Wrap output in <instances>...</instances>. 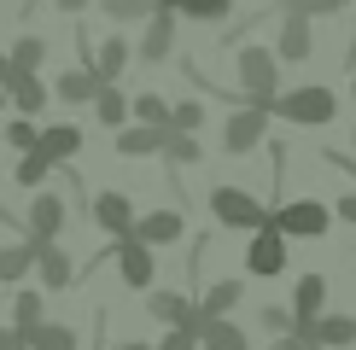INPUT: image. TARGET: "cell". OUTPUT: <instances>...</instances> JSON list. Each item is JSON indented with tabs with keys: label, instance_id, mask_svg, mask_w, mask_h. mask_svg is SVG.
I'll return each instance as SVG.
<instances>
[{
	"label": "cell",
	"instance_id": "obj_15",
	"mask_svg": "<svg viewBox=\"0 0 356 350\" xmlns=\"http://www.w3.org/2000/svg\"><path fill=\"white\" fill-rule=\"evenodd\" d=\"M24 233L58 240V233H65V199H58V193H35V199H29V228Z\"/></svg>",
	"mask_w": 356,
	"mask_h": 350
},
{
	"label": "cell",
	"instance_id": "obj_38",
	"mask_svg": "<svg viewBox=\"0 0 356 350\" xmlns=\"http://www.w3.org/2000/svg\"><path fill=\"white\" fill-rule=\"evenodd\" d=\"M333 210H339V216H345V222L356 228V193H345V199H339V204H333Z\"/></svg>",
	"mask_w": 356,
	"mask_h": 350
},
{
	"label": "cell",
	"instance_id": "obj_36",
	"mask_svg": "<svg viewBox=\"0 0 356 350\" xmlns=\"http://www.w3.org/2000/svg\"><path fill=\"white\" fill-rule=\"evenodd\" d=\"M35 135H41V128L29 123V117H18V123H6V146H18V152H29V146H35Z\"/></svg>",
	"mask_w": 356,
	"mask_h": 350
},
{
	"label": "cell",
	"instance_id": "obj_41",
	"mask_svg": "<svg viewBox=\"0 0 356 350\" xmlns=\"http://www.w3.org/2000/svg\"><path fill=\"white\" fill-rule=\"evenodd\" d=\"M0 350H24V344H18V333H12V327H0Z\"/></svg>",
	"mask_w": 356,
	"mask_h": 350
},
{
	"label": "cell",
	"instance_id": "obj_29",
	"mask_svg": "<svg viewBox=\"0 0 356 350\" xmlns=\"http://www.w3.org/2000/svg\"><path fill=\"white\" fill-rule=\"evenodd\" d=\"M6 58H12V70H35L41 58H47V41H41V35H29V29H24V35L12 41V53H6Z\"/></svg>",
	"mask_w": 356,
	"mask_h": 350
},
{
	"label": "cell",
	"instance_id": "obj_39",
	"mask_svg": "<svg viewBox=\"0 0 356 350\" xmlns=\"http://www.w3.org/2000/svg\"><path fill=\"white\" fill-rule=\"evenodd\" d=\"M269 350H304V339H298V333H280V339H275Z\"/></svg>",
	"mask_w": 356,
	"mask_h": 350
},
{
	"label": "cell",
	"instance_id": "obj_20",
	"mask_svg": "<svg viewBox=\"0 0 356 350\" xmlns=\"http://www.w3.org/2000/svg\"><path fill=\"white\" fill-rule=\"evenodd\" d=\"M321 303H327V281L321 274H298V286H292V321H316Z\"/></svg>",
	"mask_w": 356,
	"mask_h": 350
},
{
	"label": "cell",
	"instance_id": "obj_14",
	"mask_svg": "<svg viewBox=\"0 0 356 350\" xmlns=\"http://www.w3.org/2000/svg\"><path fill=\"white\" fill-rule=\"evenodd\" d=\"M6 99L18 106V117H35V111L53 99V88H47V82H35V70H12V82H6Z\"/></svg>",
	"mask_w": 356,
	"mask_h": 350
},
{
	"label": "cell",
	"instance_id": "obj_18",
	"mask_svg": "<svg viewBox=\"0 0 356 350\" xmlns=\"http://www.w3.org/2000/svg\"><path fill=\"white\" fill-rule=\"evenodd\" d=\"M129 58H135V47H129L123 35H111V41H99V53H94V76H99V82H123V70H129Z\"/></svg>",
	"mask_w": 356,
	"mask_h": 350
},
{
	"label": "cell",
	"instance_id": "obj_7",
	"mask_svg": "<svg viewBox=\"0 0 356 350\" xmlns=\"http://www.w3.org/2000/svg\"><path fill=\"white\" fill-rule=\"evenodd\" d=\"M263 128H269V111H263V106H240V111L228 117V128H222V152H234V158L257 152Z\"/></svg>",
	"mask_w": 356,
	"mask_h": 350
},
{
	"label": "cell",
	"instance_id": "obj_8",
	"mask_svg": "<svg viewBox=\"0 0 356 350\" xmlns=\"http://www.w3.org/2000/svg\"><path fill=\"white\" fill-rule=\"evenodd\" d=\"M129 233H135L140 245H175L187 233V222H181V210H152V216H135V222H129Z\"/></svg>",
	"mask_w": 356,
	"mask_h": 350
},
{
	"label": "cell",
	"instance_id": "obj_16",
	"mask_svg": "<svg viewBox=\"0 0 356 350\" xmlns=\"http://www.w3.org/2000/svg\"><path fill=\"white\" fill-rule=\"evenodd\" d=\"M94 222L111 233H129V222H135V204H129V193H94Z\"/></svg>",
	"mask_w": 356,
	"mask_h": 350
},
{
	"label": "cell",
	"instance_id": "obj_24",
	"mask_svg": "<svg viewBox=\"0 0 356 350\" xmlns=\"http://www.w3.org/2000/svg\"><path fill=\"white\" fill-rule=\"evenodd\" d=\"M88 106H94V111H99V123H111V128H123V123H129V99H123V88H117V82H99Z\"/></svg>",
	"mask_w": 356,
	"mask_h": 350
},
{
	"label": "cell",
	"instance_id": "obj_27",
	"mask_svg": "<svg viewBox=\"0 0 356 350\" xmlns=\"http://www.w3.org/2000/svg\"><path fill=\"white\" fill-rule=\"evenodd\" d=\"M175 12L193 18V24H222L234 12V0H175Z\"/></svg>",
	"mask_w": 356,
	"mask_h": 350
},
{
	"label": "cell",
	"instance_id": "obj_1",
	"mask_svg": "<svg viewBox=\"0 0 356 350\" xmlns=\"http://www.w3.org/2000/svg\"><path fill=\"white\" fill-rule=\"evenodd\" d=\"M269 117H286V123H304V128H321V123H333L339 117V99H333V88H292V94H275L269 99Z\"/></svg>",
	"mask_w": 356,
	"mask_h": 350
},
{
	"label": "cell",
	"instance_id": "obj_34",
	"mask_svg": "<svg viewBox=\"0 0 356 350\" xmlns=\"http://www.w3.org/2000/svg\"><path fill=\"white\" fill-rule=\"evenodd\" d=\"M158 350H199V321H181V327H170Z\"/></svg>",
	"mask_w": 356,
	"mask_h": 350
},
{
	"label": "cell",
	"instance_id": "obj_26",
	"mask_svg": "<svg viewBox=\"0 0 356 350\" xmlns=\"http://www.w3.org/2000/svg\"><path fill=\"white\" fill-rule=\"evenodd\" d=\"M234 303H240V281H216V286H204V303H199V321H211V315H228Z\"/></svg>",
	"mask_w": 356,
	"mask_h": 350
},
{
	"label": "cell",
	"instance_id": "obj_33",
	"mask_svg": "<svg viewBox=\"0 0 356 350\" xmlns=\"http://www.w3.org/2000/svg\"><path fill=\"white\" fill-rule=\"evenodd\" d=\"M286 12H304V18H333V12H345L350 0H280Z\"/></svg>",
	"mask_w": 356,
	"mask_h": 350
},
{
	"label": "cell",
	"instance_id": "obj_35",
	"mask_svg": "<svg viewBox=\"0 0 356 350\" xmlns=\"http://www.w3.org/2000/svg\"><path fill=\"white\" fill-rule=\"evenodd\" d=\"M12 315H18V327H35V321H41V292H18Z\"/></svg>",
	"mask_w": 356,
	"mask_h": 350
},
{
	"label": "cell",
	"instance_id": "obj_12",
	"mask_svg": "<svg viewBox=\"0 0 356 350\" xmlns=\"http://www.w3.org/2000/svg\"><path fill=\"white\" fill-rule=\"evenodd\" d=\"M175 53V12H152L146 18V35H140V58L146 65H164Z\"/></svg>",
	"mask_w": 356,
	"mask_h": 350
},
{
	"label": "cell",
	"instance_id": "obj_4",
	"mask_svg": "<svg viewBox=\"0 0 356 350\" xmlns=\"http://www.w3.org/2000/svg\"><path fill=\"white\" fill-rule=\"evenodd\" d=\"M269 222L286 233V240H321V233L333 228V210L316 204V199H292V204H280V210H269Z\"/></svg>",
	"mask_w": 356,
	"mask_h": 350
},
{
	"label": "cell",
	"instance_id": "obj_25",
	"mask_svg": "<svg viewBox=\"0 0 356 350\" xmlns=\"http://www.w3.org/2000/svg\"><path fill=\"white\" fill-rule=\"evenodd\" d=\"M158 152H164L170 164H199L204 146H199V135H187V128H164V146H158Z\"/></svg>",
	"mask_w": 356,
	"mask_h": 350
},
{
	"label": "cell",
	"instance_id": "obj_10",
	"mask_svg": "<svg viewBox=\"0 0 356 350\" xmlns=\"http://www.w3.org/2000/svg\"><path fill=\"white\" fill-rule=\"evenodd\" d=\"M35 152L47 158L53 169L70 164V158L82 152V128H76V123H53V128H41V135H35Z\"/></svg>",
	"mask_w": 356,
	"mask_h": 350
},
{
	"label": "cell",
	"instance_id": "obj_45",
	"mask_svg": "<svg viewBox=\"0 0 356 350\" xmlns=\"http://www.w3.org/2000/svg\"><path fill=\"white\" fill-rule=\"evenodd\" d=\"M350 94H356V70H350Z\"/></svg>",
	"mask_w": 356,
	"mask_h": 350
},
{
	"label": "cell",
	"instance_id": "obj_5",
	"mask_svg": "<svg viewBox=\"0 0 356 350\" xmlns=\"http://www.w3.org/2000/svg\"><path fill=\"white\" fill-rule=\"evenodd\" d=\"M245 269H251V274H263V281L286 269V233H280V228L269 222V216H263V222L251 228V245H245Z\"/></svg>",
	"mask_w": 356,
	"mask_h": 350
},
{
	"label": "cell",
	"instance_id": "obj_13",
	"mask_svg": "<svg viewBox=\"0 0 356 350\" xmlns=\"http://www.w3.org/2000/svg\"><path fill=\"white\" fill-rule=\"evenodd\" d=\"M309 53H316L309 18H304V12H286V24H280V47H275V58H286V65H304Z\"/></svg>",
	"mask_w": 356,
	"mask_h": 350
},
{
	"label": "cell",
	"instance_id": "obj_11",
	"mask_svg": "<svg viewBox=\"0 0 356 350\" xmlns=\"http://www.w3.org/2000/svg\"><path fill=\"white\" fill-rule=\"evenodd\" d=\"M24 350H76V327L70 321H35V327H12Z\"/></svg>",
	"mask_w": 356,
	"mask_h": 350
},
{
	"label": "cell",
	"instance_id": "obj_17",
	"mask_svg": "<svg viewBox=\"0 0 356 350\" xmlns=\"http://www.w3.org/2000/svg\"><path fill=\"white\" fill-rule=\"evenodd\" d=\"M199 350H251V339L228 315H211V321H199Z\"/></svg>",
	"mask_w": 356,
	"mask_h": 350
},
{
	"label": "cell",
	"instance_id": "obj_28",
	"mask_svg": "<svg viewBox=\"0 0 356 350\" xmlns=\"http://www.w3.org/2000/svg\"><path fill=\"white\" fill-rule=\"evenodd\" d=\"M129 117H135V123H158V128H164V123H170V99H164V94H135V99H129Z\"/></svg>",
	"mask_w": 356,
	"mask_h": 350
},
{
	"label": "cell",
	"instance_id": "obj_43",
	"mask_svg": "<svg viewBox=\"0 0 356 350\" xmlns=\"http://www.w3.org/2000/svg\"><path fill=\"white\" fill-rule=\"evenodd\" d=\"M111 350H152V344H140V339H123V344H111Z\"/></svg>",
	"mask_w": 356,
	"mask_h": 350
},
{
	"label": "cell",
	"instance_id": "obj_46",
	"mask_svg": "<svg viewBox=\"0 0 356 350\" xmlns=\"http://www.w3.org/2000/svg\"><path fill=\"white\" fill-rule=\"evenodd\" d=\"M350 146H356V128H350Z\"/></svg>",
	"mask_w": 356,
	"mask_h": 350
},
{
	"label": "cell",
	"instance_id": "obj_40",
	"mask_svg": "<svg viewBox=\"0 0 356 350\" xmlns=\"http://www.w3.org/2000/svg\"><path fill=\"white\" fill-rule=\"evenodd\" d=\"M53 6H58V12H70V18H82V6H88V0H53Z\"/></svg>",
	"mask_w": 356,
	"mask_h": 350
},
{
	"label": "cell",
	"instance_id": "obj_21",
	"mask_svg": "<svg viewBox=\"0 0 356 350\" xmlns=\"http://www.w3.org/2000/svg\"><path fill=\"white\" fill-rule=\"evenodd\" d=\"M158 146H164V128H158V123L117 128V152H123V158H146V152H158Z\"/></svg>",
	"mask_w": 356,
	"mask_h": 350
},
{
	"label": "cell",
	"instance_id": "obj_44",
	"mask_svg": "<svg viewBox=\"0 0 356 350\" xmlns=\"http://www.w3.org/2000/svg\"><path fill=\"white\" fill-rule=\"evenodd\" d=\"M152 6H158V12H175V0H152Z\"/></svg>",
	"mask_w": 356,
	"mask_h": 350
},
{
	"label": "cell",
	"instance_id": "obj_19",
	"mask_svg": "<svg viewBox=\"0 0 356 350\" xmlns=\"http://www.w3.org/2000/svg\"><path fill=\"white\" fill-rule=\"evenodd\" d=\"M94 88H99V76H94V65H70L65 76L53 82V99H65V106H88V99H94Z\"/></svg>",
	"mask_w": 356,
	"mask_h": 350
},
{
	"label": "cell",
	"instance_id": "obj_3",
	"mask_svg": "<svg viewBox=\"0 0 356 350\" xmlns=\"http://www.w3.org/2000/svg\"><path fill=\"white\" fill-rule=\"evenodd\" d=\"M211 216L222 228H234V233H251L269 210H263V199L245 193V187H211Z\"/></svg>",
	"mask_w": 356,
	"mask_h": 350
},
{
	"label": "cell",
	"instance_id": "obj_9",
	"mask_svg": "<svg viewBox=\"0 0 356 350\" xmlns=\"http://www.w3.org/2000/svg\"><path fill=\"white\" fill-rule=\"evenodd\" d=\"M47 245H53V240H41V233H24L18 245H0V286L24 281V274H29V262L47 251Z\"/></svg>",
	"mask_w": 356,
	"mask_h": 350
},
{
	"label": "cell",
	"instance_id": "obj_32",
	"mask_svg": "<svg viewBox=\"0 0 356 350\" xmlns=\"http://www.w3.org/2000/svg\"><path fill=\"white\" fill-rule=\"evenodd\" d=\"M164 128H187V135H199V128H204V106H199V99L170 106V123H164Z\"/></svg>",
	"mask_w": 356,
	"mask_h": 350
},
{
	"label": "cell",
	"instance_id": "obj_6",
	"mask_svg": "<svg viewBox=\"0 0 356 350\" xmlns=\"http://www.w3.org/2000/svg\"><path fill=\"white\" fill-rule=\"evenodd\" d=\"M111 262H117V274H123V286H135V292H146V286L158 281L152 245H140L135 233H117V245H111Z\"/></svg>",
	"mask_w": 356,
	"mask_h": 350
},
{
	"label": "cell",
	"instance_id": "obj_23",
	"mask_svg": "<svg viewBox=\"0 0 356 350\" xmlns=\"http://www.w3.org/2000/svg\"><path fill=\"white\" fill-rule=\"evenodd\" d=\"M35 269H41V286H47V292H65L70 281H76V262L58 251V245H47V251L35 257Z\"/></svg>",
	"mask_w": 356,
	"mask_h": 350
},
{
	"label": "cell",
	"instance_id": "obj_42",
	"mask_svg": "<svg viewBox=\"0 0 356 350\" xmlns=\"http://www.w3.org/2000/svg\"><path fill=\"white\" fill-rule=\"evenodd\" d=\"M6 82H12V58L0 53V88H6Z\"/></svg>",
	"mask_w": 356,
	"mask_h": 350
},
{
	"label": "cell",
	"instance_id": "obj_31",
	"mask_svg": "<svg viewBox=\"0 0 356 350\" xmlns=\"http://www.w3.org/2000/svg\"><path fill=\"white\" fill-rule=\"evenodd\" d=\"M106 6V18H117V24H140V18H152V0H99Z\"/></svg>",
	"mask_w": 356,
	"mask_h": 350
},
{
	"label": "cell",
	"instance_id": "obj_22",
	"mask_svg": "<svg viewBox=\"0 0 356 350\" xmlns=\"http://www.w3.org/2000/svg\"><path fill=\"white\" fill-rule=\"evenodd\" d=\"M146 310H152V321H164V327H181V321H199V310H193L187 298H175V292H152V286H146Z\"/></svg>",
	"mask_w": 356,
	"mask_h": 350
},
{
	"label": "cell",
	"instance_id": "obj_30",
	"mask_svg": "<svg viewBox=\"0 0 356 350\" xmlns=\"http://www.w3.org/2000/svg\"><path fill=\"white\" fill-rule=\"evenodd\" d=\"M47 169H53V164H47V158H41V152H35V146H29V152L18 158V169H12V181H18V187H29V193H35V187L47 181Z\"/></svg>",
	"mask_w": 356,
	"mask_h": 350
},
{
	"label": "cell",
	"instance_id": "obj_37",
	"mask_svg": "<svg viewBox=\"0 0 356 350\" xmlns=\"http://www.w3.org/2000/svg\"><path fill=\"white\" fill-rule=\"evenodd\" d=\"M263 327L269 333H292V310H263Z\"/></svg>",
	"mask_w": 356,
	"mask_h": 350
},
{
	"label": "cell",
	"instance_id": "obj_2",
	"mask_svg": "<svg viewBox=\"0 0 356 350\" xmlns=\"http://www.w3.org/2000/svg\"><path fill=\"white\" fill-rule=\"evenodd\" d=\"M240 94L245 106H263V111L280 94V58L269 47H240Z\"/></svg>",
	"mask_w": 356,
	"mask_h": 350
}]
</instances>
